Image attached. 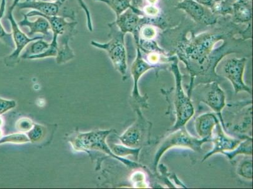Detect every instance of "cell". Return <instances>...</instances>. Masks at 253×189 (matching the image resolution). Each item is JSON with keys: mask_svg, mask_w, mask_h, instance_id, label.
<instances>
[{"mask_svg": "<svg viewBox=\"0 0 253 189\" xmlns=\"http://www.w3.org/2000/svg\"><path fill=\"white\" fill-rule=\"evenodd\" d=\"M224 39L222 34L206 32L183 39L177 45L176 54L190 74L188 96H191L192 89L197 85L218 82L219 77L215 73L216 66L225 55L233 52L225 43L214 49L215 45Z\"/></svg>", "mask_w": 253, "mask_h": 189, "instance_id": "cell-1", "label": "cell"}, {"mask_svg": "<svg viewBox=\"0 0 253 189\" xmlns=\"http://www.w3.org/2000/svg\"><path fill=\"white\" fill-rule=\"evenodd\" d=\"M170 71L173 74L175 79V86L169 91L162 89V93L165 96L169 109L166 114L173 117L175 123L169 131H174L185 127L188 121L194 115L195 109L191 97L185 93L182 87L183 75H181L178 67V61L175 56L170 64Z\"/></svg>", "mask_w": 253, "mask_h": 189, "instance_id": "cell-2", "label": "cell"}, {"mask_svg": "<svg viewBox=\"0 0 253 189\" xmlns=\"http://www.w3.org/2000/svg\"><path fill=\"white\" fill-rule=\"evenodd\" d=\"M112 132L109 131H95L86 133H79L77 137L71 140L73 147L77 151H87L97 150L104 152L108 155L117 159L126 167L131 168H146L144 166L135 161H132L123 157H119L113 153L111 148L108 146L106 138Z\"/></svg>", "mask_w": 253, "mask_h": 189, "instance_id": "cell-3", "label": "cell"}, {"mask_svg": "<svg viewBox=\"0 0 253 189\" xmlns=\"http://www.w3.org/2000/svg\"><path fill=\"white\" fill-rule=\"evenodd\" d=\"M110 41L106 43H100L91 41V45L98 49L104 50L111 59L113 64L117 71L123 76V80L127 76V63H126V51L125 46L126 34L118 29L114 22L109 24Z\"/></svg>", "mask_w": 253, "mask_h": 189, "instance_id": "cell-4", "label": "cell"}, {"mask_svg": "<svg viewBox=\"0 0 253 189\" xmlns=\"http://www.w3.org/2000/svg\"><path fill=\"white\" fill-rule=\"evenodd\" d=\"M211 142V140L198 139L191 136L186 130L185 126L172 131L171 133L163 140L162 143L158 146L154 156V170L156 171L158 167L159 161L166 151L174 147H187L197 153H201L202 146L206 142Z\"/></svg>", "mask_w": 253, "mask_h": 189, "instance_id": "cell-5", "label": "cell"}, {"mask_svg": "<svg viewBox=\"0 0 253 189\" xmlns=\"http://www.w3.org/2000/svg\"><path fill=\"white\" fill-rule=\"evenodd\" d=\"M137 114L135 123L119 137L125 146L132 148H139L150 143L153 124L142 114L141 109L134 110Z\"/></svg>", "mask_w": 253, "mask_h": 189, "instance_id": "cell-6", "label": "cell"}, {"mask_svg": "<svg viewBox=\"0 0 253 189\" xmlns=\"http://www.w3.org/2000/svg\"><path fill=\"white\" fill-rule=\"evenodd\" d=\"M197 87L193 89L192 94L197 95L200 102L206 103L214 111L219 118L222 128L225 130L222 111L226 106L225 94L224 91L218 85L217 82H211L207 84L197 85Z\"/></svg>", "mask_w": 253, "mask_h": 189, "instance_id": "cell-7", "label": "cell"}, {"mask_svg": "<svg viewBox=\"0 0 253 189\" xmlns=\"http://www.w3.org/2000/svg\"><path fill=\"white\" fill-rule=\"evenodd\" d=\"M252 100L243 101L236 104L228 106L232 111L233 119H229L228 123L225 125V131H232L239 136L240 139L250 137L248 132L252 130ZM230 111V110H229Z\"/></svg>", "mask_w": 253, "mask_h": 189, "instance_id": "cell-8", "label": "cell"}, {"mask_svg": "<svg viewBox=\"0 0 253 189\" xmlns=\"http://www.w3.org/2000/svg\"><path fill=\"white\" fill-rule=\"evenodd\" d=\"M19 1L20 0H13L12 4L8 8L7 13H6V18L10 22L11 30H12L11 36H12V39L15 45L14 51L4 58V64L7 66H13L18 63L20 53L29 43L39 40V39H44V37L43 36H36L32 38H29L20 30L19 25L16 22L13 15V10Z\"/></svg>", "mask_w": 253, "mask_h": 189, "instance_id": "cell-9", "label": "cell"}, {"mask_svg": "<svg viewBox=\"0 0 253 189\" xmlns=\"http://www.w3.org/2000/svg\"><path fill=\"white\" fill-rule=\"evenodd\" d=\"M151 69H157L155 66L148 63L146 59L142 56V51L139 47H137L136 58L133 62L131 66V74H132L133 80H134V87H133L132 96H131V105L133 109H146L149 107L148 103V94L142 96L139 93L138 83L141 76L144 73Z\"/></svg>", "mask_w": 253, "mask_h": 189, "instance_id": "cell-10", "label": "cell"}, {"mask_svg": "<svg viewBox=\"0 0 253 189\" xmlns=\"http://www.w3.org/2000/svg\"><path fill=\"white\" fill-rule=\"evenodd\" d=\"M247 59L232 57L225 61L223 66L225 77L231 82L236 94L245 92L252 94V89L244 82V73Z\"/></svg>", "mask_w": 253, "mask_h": 189, "instance_id": "cell-11", "label": "cell"}, {"mask_svg": "<svg viewBox=\"0 0 253 189\" xmlns=\"http://www.w3.org/2000/svg\"><path fill=\"white\" fill-rule=\"evenodd\" d=\"M144 15L142 11H137L132 8H128L122 14L117 17L114 22L120 31L124 34H132L134 37L135 45H139V32L141 25L148 20V18L142 17Z\"/></svg>", "mask_w": 253, "mask_h": 189, "instance_id": "cell-12", "label": "cell"}, {"mask_svg": "<svg viewBox=\"0 0 253 189\" xmlns=\"http://www.w3.org/2000/svg\"><path fill=\"white\" fill-rule=\"evenodd\" d=\"M176 8L185 11L195 22L206 25H213L217 21V16L210 8L197 3L194 0H183Z\"/></svg>", "mask_w": 253, "mask_h": 189, "instance_id": "cell-13", "label": "cell"}, {"mask_svg": "<svg viewBox=\"0 0 253 189\" xmlns=\"http://www.w3.org/2000/svg\"><path fill=\"white\" fill-rule=\"evenodd\" d=\"M220 126L221 125H220V122L216 124V133L214 137L212 136L211 140V142H213V148L204 156L203 160H202L203 162L213 154L233 150L242 142V139H239V138L237 139V138L230 137L225 135Z\"/></svg>", "mask_w": 253, "mask_h": 189, "instance_id": "cell-14", "label": "cell"}, {"mask_svg": "<svg viewBox=\"0 0 253 189\" xmlns=\"http://www.w3.org/2000/svg\"><path fill=\"white\" fill-rule=\"evenodd\" d=\"M77 24L78 22L76 20L71 22L64 34L57 38L56 61L59 64L67 63L75 57L74 52L69 46V42L71 38L77 34L76 27Z\"/></svg>", "mask_w": 253, "mask_h": 189, "instance_id": "cell-15", "label": "cell"}, {"mask_svg": "<svg viewBox=\"0 0 253 189\" xmlns=\"http://www.w3.org/2000/svg\"><path fill=\"white\" fill-rule=\"evenodd\" d=\"M63 4L56 3V2H49L42 1V0H34V1H25L18 2L17 6L18 9H33L38 11L41 14L45 16L59 15L60 8Z\"/></svg>", "mask_w": 253, "mask_h": 189, "instance_id": "cell-16", "label": "cell"}, {"mask_svg": "<svg viewBox=\"0 0 253 189\" xmlns=\"http://www.w3.org/2000/svg\"><path fill=\"white\" fill-rule=\"evenodd\" d=\"M23 19L18 23L20 27H28L29 32L28 36L32 38L36 34H41L44 37V39H48L49 37H52L51 34V28L49 21L42 16H37L38 18L36 21H30L26 14H23Z\"/></svg>", "mask_w": 253, "mask_h": 189, "instance_id": "cell-17", "label": "cell"}, {"mask_svg": "<svg viewBox=\"0 0 253 189\" xmlns=\"http://www.w3.org/2000/svg\"><path fill=\"white\" fill-rule=\"evenodd\" d=\"M219 120L213 113H206L197 117L195 119V130L201 139L211 140L213 129Z\"/></svg>", "mask_w": 253, "mask_h": 189, "instance_id": "cell-18", "label": "cell"}, {"mask_svg": "<svg viewBox=\"0 0 253 189\" xmlns=\"http://www.w3.org/2000/svg\"><path fill=\"white\" fill-rule=\"evenodd\" d=\"M232 14L237 23H248L252 20V4L245 0H236L232 4Z\"/></svg>", "mask_w": 253, "mask_h": 189, "instance_id": "cell-19", "label": "cell"}, {"mask_svg": "<svg viewBox=\"0 0 253 189\" xmlns=\"http://www.w3.org/2000/svg\"><path fill=\"white\" fill-rule=\"evenodd\" d=\"M50 45V44L47 41L43 40V39L33 41L26 46L25 51L22 54L21 58L27 59L29 56L42 54L49 49Z\"/></svg>", "mask_w": 253, "mask_h": 189, "instance_id": "cell-20", "label": "cell"}, {"mask_svg": "<svg viewBox=\"0 0 253 189\" xmlns=\"http://www.w3.org/2000/svg\"><path fill=\"white\" fill-rule=\"evenodd\" d=\"M95 1L107 4L114 11L117 17L128 8H132L138 11H141L140 9L134 8L132 6V0H95Z\"/></svg>", "mask_w": 253, "mask_h": 189, "instance_id": "cell-21", "label": "cell"}, {"mask_svg": "<svg viewBox=\"0 0 253 189\" xmlns=\"http://www.w3.org/2000/svg\"><path fill=\"white\" fill-rule=\"evenodd\" d=\"M252 141V137H248L243 140L240 144L233 150L224 151L222 154H225L230 160H232L238 154H245L246 155L252 156L253 153Z\"/></svg>", "mask_w": 253, "mask_h": 189, "instance_id": "cell-22", "label": "cell"}, {"mask_svg": "<svg viewBox=\"0 0 253 189\" xmlns=\"http://www.w3.org/2000/svg\"><path fill=\"white\" fill-rule=\"evenodd\" d=\"M111 148L113 153L119 157H124L127 155H132L134 156L135 160L138 161L139 160V154L141 151V147L139 148H132L125 146V145L114 144L112 145Z\"/></svg>", "mask_w": 253, "mask_h": 189, "instance_id": "cell-23", "label": "cell"}, {"mask_svg": "<svg viewBox=\"0 0 253 189\" xmlns=\"http://www.w3.org/2000/svg\"><path fill=\"white\" fill-rule=\"evenodd\" d=\"M139 39L141 40L151 41H155L158 36V30L155 25L151 24H143L140 28Z\"/></svg>", "mask_w": 253, "mask_h": 189, "instance_id": "cell-24", "label": "cell"}, {"mask_svg": "<svg viewBox=\"0 0 253 189\" xmlns=\"http://www.w3.org/2000/svg\"><path fill=\"white\" fill-rule=\"evenodd\" d=\"M30 142L28 137L23 133L13 134L0 139V144L4 143L24 144Z\"/></svg>", "mask_w": 253, "mask_h": 189, "instance_id": "cell-25", "label": "cell"}, {"mask_svg": "<svg viewBox=\"0 0 253 189\" xmlns=\"http://www.w3.org/2000/svg\"><path fill=\"white\" fill-rule=\"evenodd\" d=\"M6 4V0H1L0 4V40L4 41L6 45H8V43H11L12 41V36L11 34L7 33L5 31L1 23V18H3L4 11H5Z\"/></svg>", "mask_w": 253, "mask_h": 189, "instance_id": "cell-26", "label": "cell"}, {"mask_svg": "<svg viewBox=\"0 0 253 189\" xmlns=\"http://www.w3.org/2000/svg\"><path fill=\"white\" fill-rule=\"evenodd\" d=\"M238 175L248 179H252V159H247L241 164L239 165L238 170H237Z\"/></svg>", "mask_w": 253, "mask_h": 189, "instance_id": "cell-27", "label": "cell"}, {"mask_svg": "<svg viewBox=\"0 0 253 189\" xmlns=\"http://www.w3.org/2000/svg\"><path fill=\"white\" fill-rule=\"evenodd\" d=\"M131 182L133 186L135 188H146L148 185L146 184V175L141 171H137L131 176Z\"/></svg>", "mask_w": 253, "mask_h": 189, "instance_id": "cell-28", "label": "cell"}, {"mask_svg": "<svg viewBox=\"0 0 253 189\" xmlns=\"http://www.w3.org/2000/svg\"><path fill=\"white\" fill-rule=\"evenodd\" d=\"M43 128L42 126L39 124H35L33 128L29 131L28 137L30 142H39L43 136Z\"/></svg>", "mask_w": 253, "mask_h": 189, "instance_id": "cell-29", "label": "cell"}, {"mask_svg": "<svg viewBox=\"0 0 253 189\" xmlns=\"http://www.w3.org/2000/svg\"><path fill=\"white\" fill-rule=\"evenodd\" d=\"M143 15H146L147 18H157L161 14L160 9L157 5H152L147 4L144 6L142 10Z\"/></svg>", "mask_w": 253, "mask_h": 189, "instance_id": "cell-30", "label": "cell"}, {"mask_svg": "<svg viewBox=\"0 0 253 189\" xmlns=\"http://www.w3.org/2000/svg\"><path fill=\"white\" fill-rule=\"evenodd\" d=\"M34 123L32 120L29 118H21L18 120L16 123V128L20 132H29L33 128Z\"/></svg>", "mask_w": 253, "mask_h": 189, "instance_id": "cell-31", "label": "cell"}, {"mask_svg": "<svg viewBox=\"0 0 253 189\" xmlns=\"http://www.w3.org/2000/svg\"><path fill=\"white\" fill-rule=\"evenodd\" d=\"M16 105L17 103L15 100H6L0 97V116L13 109L16 107Z\"/></svg>", "mask_w": 253, "mask_h": 189, "instance_id": "cell-32", "label": "cell"}, {"mask_svg": "<svg viewBox=\"0 0 253 189\" xmlns=\"http://www.w3.org/2000/svg\"><path fill=\"white\" fill-rule=\"evenodd\" d=\"M77 1L78 4H80V6L82 8L83 10L84 11L85 14H86L87 27H88L89 31L90 32H93V22H92L91 13L90 11L89 10L88 6H87L86 4L84 3V0H77Z\"/></svg>", "mask_w": 253, "mask_h": 189, "instance_id": "cell-33", "label": "cell"}, {"mask_svg": "<svg viewBox=\"0 0 253 189\" xmlns=\"http://www.w3.org/2000/svg\"><path fill=\"white\" fill-rule=\"evenodd\" d=\"M194 1L197 2L200 4H202L206 7L211 9L213 7L215 4V0H194Z\"/></svg>", "mask_w": 253, "mask_h": 189, "instance_id": "cell-34", "label": "cell"}, {"mask_svg": "<svg viewBox=\"0 0 253 189\" xmlns=\"http://www.w3.org/2000/svg\"><path fill=\"white\" fill-rule=\"evenodd\" d=\"M148 4H152V5H157L160 0H145Z\"/></svg>", "mask_w": 253, "mask_h": 189, "instance_id": "cell-35", "label": "cell"}, {"mask_svg": "<svg viewBox=\"0 0 253 189\" xmlns=\"http://www.w3.org/2000/svg\"><path fill=\"white\" fill-rule=\"evenodd\" d=\"M52 2H56V3H59L60 4H64L65 3L66 0H51Z\"/></svg>", "mask_w": 253, "mask_h": 189, "instance_id": "cell-36", "label": "cell"}, {"mask_svg": "<svg viewBox=\"0 0 253 189\" xmlns=\"http://www.w3.org/2000/svg\"><path fill=\"white\" fill-rule=\"evenodd\" d=\"M229 1H231V0H215V1H221L227 4H229ZM235 1H236V0H235Z\"/></svg>", "mask_w": 253, "mask_h": 189, "instance_id": "cell-37", "label": "cell"}, {"mask_svg": "<svg viewBox=\"0 0 253 189\" xmlns=\"http://www.w3.org/2000/svg\"><path fill=\"white\" fill-rule=\"evenodd\" d=\"M3 124V120L2 119L1 116H0V127L2 126Z\"/></svg>", "mask_w": 253, "mask_h": 189, "instance_id": "cell-38", "label": "cell"}, {"mask_svg": "<svg viewBox=\"0 0 253 189\" xmlns=\"http://www.w3.org/2000/svg\"><path fill=\"white\" fill-rule=\"evenodd\" d=\"M3 137V131L0 129V139Z\"/></svg>", "mask_w": 253, "mask_h": 189, "instance_id": "cell-39", "label": "cell"}, {"mask_svg": "<svg viewBox=\"0 0 253 189\" xmlns=\"http://www.w3.org/2000/svg\"><path fill=\"white\" fill-rule=\"evenodd\" d=\"M165 1H172V0H164Z\"/></svg>", "mask_w": 253, "mask_h": 189, "instance_id": "cell-40", "label": "cell"}, {"mask_svg": "<svg viewBox=\"0 0 253 189\" xmlns=\"http://www.w3.org/2000/svg\"><path fill=\"white\" fill-rule=\"evenodd\" d=\"M25 1H34V0H25Z\"/></svg>", "mask_w": 253, "mask_h": 189, "instance_id": "cell-41", "label": "cell"}, {"mask_svg": "<svg viewBox=\"0 0 253 189\" xmlns=\"http://www.w3.org/2000/svg\"><path fill=\"white\" fill-rule=\"evenodd\" d=\"M250 2H252V0H250Z\"/></svg>", "mask_w": 253, "mask_h": 189, "instance_id": "cell-42", "label": "cell"}]
</instances>
